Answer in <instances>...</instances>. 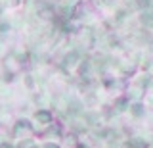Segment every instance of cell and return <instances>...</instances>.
<instances>
[{
    "instance_id": "6da1fadb",
    "label": "cell",
    "mask_w": 153,
    "mask_h": 148,
    "mask_svg": "<svg viewBox=\"0 0 153 148\" xmlns=\"http://www.w3.org/2000/svg\"><path fill=\"white\" fill-rule=\"evenodd\" d=\"M35 119H36V121H40V123H50L52 121V116H50V112H46V110H40V112L35 113Z\"/></svg>"
},
{
    "instance_id": "7a4b0ae2",
    "label": "cell",
    "mask_w": 153,
    "mask_h": 148,
    "mask_svg": "<svg viewBox=\"0 0 153 148\" xmlns=\"http://www.w3.org/2000/svg\"><path fill=\"white\" fill-rule=\"evenodd\" d=\"M0 31H2V33H8L10 31V23L8 21H0Z\"/></svg>"
},
{
    "instance_id": "3957f363",
    "label": "cell",
    "mask_w": 153,
    "mask_h": 148,
    "mask_svg": "<svg viewBox=\"0 0 153 148\" xmlns=\"http://www.w3.org/2000/svg\"><path fill=\"white\" fill-rule=\"evenodd\" d=\"M44 148H57V144H54V142H46Z\"/></svg>"
},
{
    "instance_id": "277c9868",
    "label": "cell",
    "mask_w": 153,
    "mask_h": 148,
    "mask_svg": "<svg viewBox=\"0 0 153 148\" xmlns=\"http://www.w3.org/2000/svg\"><path fill=\"white\" fill-rule=\"evenodd\" d=\"M0 148H12V146H10V144H2V146H0Z\"/></svg>"
},
{
    "instance_id": "5b68a950",
    "label": "cell",
    "mask_w": 153,
    "mask_h": 148,
    "mask_svg": "<svg viewBox=\"0 0 153 148\" xmlns=\"http://www.w3.org/2000/svg\"><path fill=\"white\" fill-rule=\"evenodd\" d=\"M0 14H2V4H0Z\"/></svg>"
},
{
    "instance_id": "8992f818",
    "label": "cell",
    "mask_w": 153,
    "mask_h": 148,
    "mask_svg": "<svg viewBox=\"0 0 153 148\" xmlns=\"http://www.w3.org/2000/svg\"><path fill=\"white\" fill-rule=\"evenodd\" d=\"M33 148H36V146H33Z\"/></svg>"
}]
</instances>
